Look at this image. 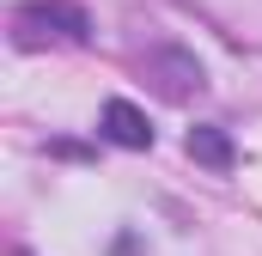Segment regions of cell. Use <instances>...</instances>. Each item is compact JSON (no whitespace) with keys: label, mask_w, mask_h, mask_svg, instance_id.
<instances>
[{"label":"cell","mask_w":262,"mask_h":256,"mask_svg":"<svg viewBox=\"0 0 262 256\" xmlns=\"http://www.w3.org/2000/svg\"><path fill=\"white\" fill-rule=\"evenodd\" d=\"M18 31L25 37L31 31H49V37H67V43H85L92 37V18L73 0H31V6H18Z\"/></svg>","instance_id":"1"},{"label":"cell","mask_w":262,"mask_h":256,"mask_svg":"<svg viewBox=\"0 0 262 256\" xmlns=\"http://www.w3.org/2000/svg\"><path fill=\"white\" fill-rule=\"evenodd\" d=\"M104 134H110L116 146H128V153H146V146H152V122H146V110L128 104V98H110V104H104Z\"/></svg>","instance_id":"2"},{"label":"cell","mask_w":262,"mask_h":256,"mask_svg":"<svg viewBox=\"0 0 262 256\" xmlns=\"http://www.w3.org/2000/svg\"><path fill=\"white\" fill-rule=\"evenodd\" d=\"M146 73H159V92H165V98H189V92H201V61H195V55L159 49V55L146 61Z\"/></svg>","instance_id":"3"},{"label":"cell","mask_w":262,"mask_h":256,"mask_svg":"<svg viewBox=\"0 0 262 256\" xmlns=\"http://www.w3.org/2000/svg\"><path fill=\"white\" fill-rule=\"evenodd\" d=\"M189 159L195 165H207V171H232V134L226 128H189Z\"/></svg>","instance_id":"4"}]
</instances>
